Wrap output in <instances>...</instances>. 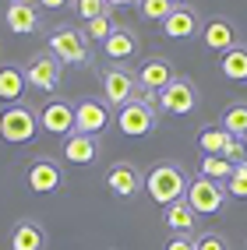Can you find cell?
Masks as SVG:
<instances>
[{"instance_id": "cell-21", "label": "cell", "mask_w": 247, "mask_h": 250, "mask_svg": "<svg viewBox=\"0 0 247 250\" xmlns=\"http://www.w3.org/2000/svg\"><path fill=\"white\" fill-rule=\"evenodd\" d=\"M28 88L22 67H0V103H22V95Z\"/></svg>"}, {"instance_id": "cell-15", "label": "cell", "mask_w": 247, "mask_h": 250, "mask_svg": "<svg viewBox=\"0 0 247 250\" xmlns=\"http://www.w3.org/2000/svg\"><path fill=\"white\" fill-rule=\"evenodd\" d=\"M4 25H7V32H14V36H32V32L39 28L36 4H32V0H14V4H7Z\"/></svg>"}, {"instance_id": "cell-11", "label": "cell", "mask_w": 247, "mask_h": 250, "mask_svg": "<svg viewBox=\"0 0 247 250\" xmlns=\"http://www.w3.org/2000/svg\"><path fill=\"white\" fill-rule=\"evenodd\" d=\"M39 127L46 134H57V138L74 134V106L67 99H49V103L39 109Z\"/></svg>"}, {"instance_id": "cell-4", "label": "cell", "mask_w": 247, "mask_h": 250, "mask_svg": "<svg viewBox=\"0 0 247 250\" xmlns=\"http://www.w3.org/2000/svg\"><path fill=\"white\" fill-rule=\"evenodd\" d=\"M99 85H103V103L110 109H124L127 103L138 99V78L127 67H106L99 74Z\"/></svg>"}, {"instance_id": "cell-13", "label": "cell", "mask_w": 247, "mask_h": 250, "mask_svg": "<svg viewBox=\"0 0 247 250\" xmlns=\"http://www.w3.org/2000/svg\"><path fill=\"white\" fill-rule=\"evenodd\" d=\"M202 14H198L191 4H180L170 11V18L162 21V32H166V39H194L198 32H202Z\"/></svg>"}, {"instance_id": "cell-2", "label": "cell", "mask_w": 247, "mask_h": 250, "mask_svg": "<svg viewBox=\"0 0 247 250\" xmlns=\"http://www.w3.org/2000/svg\"><path fill=\"white\" fill-rule=\"evenodd\" d=\"M46 49H49L60 63H92L89 36H85L81 28H71V25H60V28L49 32Z\"/></svg>"}, {"instance_id": "cell-26", "label": "cell", "mask_w": 247, "mask_h": 250, "mask_svg": "<svg viewBox=\"0 0 247 250\" xmlns=\"http://www.w3.org/2000/svg\"><path fill=\"white\" fill-rule=\"evenodd\" d=\"M226 138H229V134H226L223 127H208V130H202V134H198V145H202L205 155H223Z\"/></svg>"}, {"instance_id": "cell-9", "label": "cell", "mask_w": 247, "mask_h": 250, "mask_svg": "<svg viewBox=\"0 0 247 250\" xmlns=\"http://www.w3.org/2000/svg\"><path fill=\"white\" fill-rule=\"evenodd\" d=\"M110 120H113V113H110V106L103 103V99H81V103L74 106V130L78 134L99 138L110 127Z\"/></svg>"}, {"instance_id": "cell-34", "label": "cell", "mask_w": 247, "mask_h": 250, "mask_svg": "<svg viewBox=\"0 0 247 250\" xmlns=\"http://www.w3.org/2000/svg\"><path fill=\"white\" fill-rule=\"evenodd\" d=\"M110 7H127V4H138V0H106Z\"/></svg>"}, {"instance_id": "cell-30", "label": "cell", "mask_w": 247, "mask_h": 250, "mask_svg": "<svg viewBox=\"0 0 247 250\" xmlns=\"http://www.w3.org/2000/svg\"><path fill=\"white\" fill-rule=\"evenodd\" d=\"M194 250H229V243H226L223 232H202L194 240Z\"/></svg>"}, {"instance_id": "cell-17", "label": "cell", "mask_w": 247, "mask_h": 250, "mask_svg": "<svg viewBox=\"0 0 247 250\" xmlns=\"http://www.w3.org/2000/svg\"><path fill=\"white\" fill-rule=\"evenodd\" d=\"M202 39H205L208 49L226 53V49L237 46V28H233V21H226V18H208L202 25Z\"/></svg>"}, {"instance_id": "cell-18", "label": "cell", "mask_w": 247, "mask_h": 250, "mask_svg": "<svg viewBox=\"0 0 247 250\" xmlns=\"http://www.w3.org/2000/svg\"><path fill=\"white\" fill-rule=\"evenodd\" d=\"M11 250H46V229L36 219H18L11 229Z\"/></svg>"}, {"instance_id": "cell-12", "label": "cell", "mask_w": 247, "mask_h": 250, "mask_svg": "<svg viewBox=\"0 0 247 250\" xmlns=\"http://www.w3.org/2000/svg\"><path fill=\"white\" fill-rule=\"evenodd\" d=\"M106 187L113 197H135L145 187V176L138 173L135 162H113L106 169Z\"/></svg>"}, {"instance_id": "cell-24", "label": "cell", "mask_w": 247, "mask_h": 250, "mask_svg": "<svg viewBox=\"0 0 247 250\" xmlns=\"http://www.w3.org/2000/svg\"><path fill=\"white\" fill-rule=\"evenodd\" d=\"M202 176H208V180H229L233 176V162L229 159H223V155H205L202 159Z\"/></svg>"}, {"instance_id": "cell-23", "label": "cell", "mask_w": 247, "mask_h": 250, "mask_svg": "<svg viewBox=\"0 0 247 250\" xmlns=\"http://www.w3.org/2000/svg\"><path fill=\"white\" fill-rule=\"evenodd\" d=\"M219 127L226 130V134H233V138H244L247 134V103H229L223 109Z\"/></svg>"}, {"instance_id": "cell-14", "label": "cell", "mask_w": 247, "mask_h": 250, "mask_svg": "<svg viewBox=\"0 0 247 250\" xmlns=\"http://www.w3.org/2000/svg\"><path fill=\"white\" fill-rule=\"evenodd\" d=\"M135 78H138L141 88H148V92L159 95V92L177 78V71H173V63H170L166 57H148V60H141V67H138Z\"/></svg>"}, {"instance_id": "cell-29", "label": "cell", "mask_w": 247, "mask_h": 250, "mask_svg": "<svg viewBox=\"0 0 247 250\" xmlns=\"http://www.w3.org/2000/svg\"><path fill=\"white\" fill-rule=\"evenodd\" d=\"M223 187H226V194H233V197H247V162L233 166V176H229Z\"/></svg>"}, {"instance_id": "cell-31", "label": "cell", "mask_w": 247, "mask_h": 250, "mask_svg": "<svg viewBox=\"0 0 247 250\" xmlns=\"http://www.w3.org/2000/svg\"><path fill=\"white\" fill-rule=\"evenodd\" d=\"M223 159H229L233 166H240V162H247V152H244V141L240 138H233L229 134L226 138V145H223Z\"/></svg>"}, {"instance_id": "cell-5", "label": "cell", "mask_w": 247, "mask_h": 250, "mask_svg": "<svg viewBox=\"0 0 247 250\" xmlns=\"http://www.w3.org/2000/svg\"><path fill=\"white\" fill-rule=\"evenodd\" d=\"M184 201L198 211V215H216L223 211V201H226V187L219 180H208V176H194L187 183V194Z\"/></svg>"}, {"instance_id": "cell-19", "label": "cell", "mask_w": 247, "mask_h": 250, "mask_svg": "<svg viewBox=\"0 0 247 250\" xmlns=\"http://www.w3.org/2000/svg\"><path fill=\"white\" fill-rule=\"evenodd\" d=\"M162 222H166L170 232H184V236H191L194 226H198V211L187 201H173V205L162 208Z\"/></svg>"}, {"instance_id": "cell-33", "label": "cell", "mask_w": 247, "mask_h": 250, "mask_svg": "<svg viewBox=\"0 0 247 250\" xmlns=\"http://www.w3.org/2000/svg\"><path fill=\"white\" fill-rule=\"evenodd\" d=\"M36 4H39L43 11H60L64 4H67V0H36Z\"/></svg>"}, {"instance_id": "cell-36", "label": "cell", "mask_w": 247, "mask_h": 250, "mask_svg": "<svg viewBox=\"0 0 247 250\" xmlns=\"http://www.w3.org/2000/svg\"><path fill=\"white\" fill-rule=\"evenodd\" d=\"M173 4H177V7H180V4H187V0H173Z\"/></svg>"}, {"instance_id": "cell-20", "label": "cell", "mask_w": 247, "mask_h": 250, "mask_svg": "<svg viewBox=\"0 0 247 250\" xmlns=\"http://www.w3.org/2000/svg\"><path fill=\"white\" fill-rule=\"evenodd\" d=\"M103 53L110 57V60H131V57H135L138 53V36H135V32H131V28H113L110 32V39L103 42Z\"/></svg>"}, {"instance_id": "cell-28", "label": "cell", "mask_w": 247, "mask_h": 250, "mask_svg": "<svg viewBox=\"0 0 247 250\" xmlns=\"http://www.w3.org/2000/svg\"><path fill=\"white\" fill-rule=\"evenodd\" d=\"M113 28H117V25L110 21V14H103V18H92V21H85V28H81V32H85V36H89V42H92V39L106 42Z\"/></svg>"}, {"instance_id": "cell-25", "label": "cell", "mask_w": 247, "mask_h": 250, "mask_svg": "<svg viewBox=\"0 0 247 250\" xmlns=\"http://www.w3.org/2000/svg\"><path fill=\"white\" fill-rule=\"evenodd\" d=\"M177 4H173V0H138V11H141V18L145 21H166L170 18V11H173Z\"/></svg>"}, {"instance_id": "cell-6", "label": "cell", "mask_w": 247, "mask_h": 250, "mask_svg": "<svg viewBox=\"0 0 247 250\" xmlns=\"http://www.w3.org/2000/svg\"><path fill=\"white\" fill-rule=\"evenodd\" d=\"M60 78H64V63L49 53V49H43V53H36L28 60V71H25L28 88H36V92H57L60 88Z\"/></svg>"}, {"instance_id": "cell-35", "label": "cell", "mask_w": 247, "mask_h": 250, "mask_svg": "<svg viewBox=\"0 0 247 250\" xmlns=\"http://www.w3.org/2000/svg\"><path fill=\"white\" fill-rule=\"evenodd\" d=\"M240 141H244V152H247V134H244V138H240Z\"/></svg>"}, {"instance_id": "cell-1", "label": "cell", "mask_w": 247, "mask_h": 250, "mask_svg": "<svg viewBox=\"0 0 247 250\" xmlns=\"http://www.w3.org/2000/svg\"><path fill=\"white\" fill-rule=\"evenodd\" d=\"M187 173L180 169L177 162H156L152 169H148L145 176V190L148 197H152L156 205H173V201H184V194H187Z\"/></svg>"}, {"instance_id": "cell-27", "label": "cell", "mask_w": 247, "mask_h": 250, "mask_svg": "<svg viewBox=\"0 0 247 250\" xmlns=\"http://www.w3.org/2000/svg\"><path fill=\"white\" fill-rule=\"evenodd\" d=\"M74 14L81 21H92V18L110 14V4H106V0H74Z\"/></svg>"}, {"instance_id": "cell-10", "label": "cell", "mask_w": 247, "mask_h": 250, "mask_svg": "<svg viewBox=\"0 0 247 250\" xmlns=\"http://www.w3.org/2000/svg\"><path fill=\"white\" fill-rule=\"evenodd\" d=\"M117 127L120 134L127 138H145L156 130V106H145V103H127L124 109H117Z\"/></svg>"}, {"instance_id": "cell-22", "label": "cell", "mask_w": 247, "mask_h": 250, "mask_svg": "<svg viewBox=\"0 0 247 250\" xmlns=\"http://www.w3.org/2000/svg\"><path fill=\"white\" fill-rule=\"evenodd\" d=\"M219 71H223L226 81H240V85L247 81V46L244 42H237L233 49H226V53H223Z\"/></svg>"}, {"instance_id": "cell-7", "label": "cell", "mask_w": 247, "mask_h": 250, "mask_svg": "<svg viewBox=\"0 0 247 250\" xmlns=\"http://www.w3.org/2000/svg\"><path fill=\"white\" fill-rule=\"evenodd\" d=\"M25 180H28L32 194H53V190L64 187V166L57 159H49V155H39V159L28 162Z\"/></svg>"}, {"instance_id": "cell-32", "label": "cell", "mask_w": 247, "mask_h": 250, "mask_svg": "<svg viewBox=\"0 0 247 250\" xmlns=\"http://www.w3.org/2000/svg\"><path fill=\"white\" fill-rule=\"evenodd\" d=\"M162 250H194V236H184V232H177V236L166 240Z\"/></svg>"}, {"instance_id": "cell-3", "label": "cell", "mask_w": 247, "mask_h": 250, "mask_svg": "<svg viewBox=\"0 0 247 250\" xmlns=\"http://www.w3.org/2000/svg\"><path fill=\"white\" fill-rule=\"evenodd\" d=\"M36 134H39V113L32 106L14 103L11 109L0 113V138L7 145H28Z\"/></svg>"}, {"instance_id": "cell-37", "label": "cell", "mask_w": 247, "mask_h": 250, "mask_svg": "<svg viewBox=\"0 0 247 250\" xmlns=\"http://www.w3.org/2000/svg\"><path fill=\"white\" fill-rule=\"evenodd\" d=\"M7 4H14V0H7Z\"/></svg>"}, {"instance_id": "cell-8", "label": "cell", "mask_w": 247, "mask_h": 250, "mask_svg": "<svg viewBox=\"0 0 247 250\" xmlns=\"http://www.w3.org/2000/svg\"><path fill=\"white\" fill-rule=\"evenodd\" d=\"M194 106H198V88L191 85L187 78H180V74L159 92V109H162V113L187 116V113H194Z\"/></svg>"}, {"instance_id": "cell-16", "label": "cell", "mask_w": 247, "mask_h": 250, "mask_svg": "<svg viewBox=\"0 0 247 250\" xmlns=\"http://www.w3.org/2000/svg\"><path fill=\"white\" fill-rule=\"evenodd\" d=\"M99 159V138L92 134H67L64 138V162H71V166H92Z\"/></svg>"}]
</instances>
